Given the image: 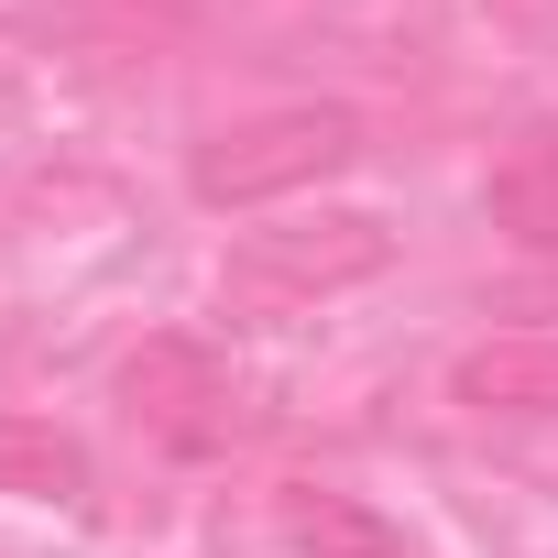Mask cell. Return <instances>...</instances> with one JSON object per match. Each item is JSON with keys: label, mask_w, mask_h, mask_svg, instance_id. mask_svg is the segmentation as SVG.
I'll list each match as a JSON object with an SVG mask.
<instances>
[{"label": "cell", "mask_w": 558, "mask_h": 558, "mask_svg": "<svg viewBox=\"0 0 558 558\" xmlns=\"http://www.w3.org/2000/svg\"><path fill=\"white\" fill-rule=\"evenodd\" d=\"M384 263H395V230L373 208H318L296 230H241L219 263V307L230 318H307V307L373 286Z\"/></svg>", "instance_id": "obj_1"}, {"label": "cell", "mask_w": 558, "mask_h": 558, "mask_svg": "<svg viewBox=\"0 0 558 558\" xmlns=\"http://www.w3.org/2000/svg\"><path fill=\"white\" fill-rule=\"evenodd\" d=\"M351 154H362V121L340 99H286V110H252V121L208 132L186 186L208 208H274V197H307L318 175H340Z\"/></svg>", "instance_id": "obj_2"}, {"label": "cell", "mask_w": 558, "mask_h": 558, "mask_svg": "<svg viewBox=\"0 0 558 558\" xmlns=\"http://www.w3.org/2000/svg\"><path fill=\"white\" fill-rule=\"evenodd\" d=\"M121 405H132V427L154 438V449H175V460H208V449H230L241 438V373L208 351V340H186V329H154L132 362H121Z\"/></svg>", "instance_id": "obj_3"}, {"label": "cell", "mask_w": 558, "mask_h": 558, "mask_svg": "<svg viewBox=\"0 0 558 558\" xmlns=\"http://www.w3.org/2000/svg\"><path fill=\"white\" fill-rule=\"evenodd\" d=\"M482 208H493L504 241L558 252V121H514V132H504V154H493V175H482Z\"/></svg>", "instance_id": "obj_4"}, {"label": "cell", "mask_w": 558, "mask_h": 558, "mask_svg": "<svg viewBox=\"0 0 558 558\" xmlns=\"http://www.w3.org/2000/svg\"><path fill=\"white\" fill-rule=\"evenodd\" d=\"M449 395L471 416H558V340H482L460 351Z\"/></svg>", "instance_id": "obj_6"}, {"label": "cell", "mask_w": 558, "mask_h": 558, "mask_svg": "<svg viewBox=\"0 0 558 558\" xmlns=\"http://www.w3.org/2000/svg\"><path fill=\"white\" fill-rule=\"evenodd\" d=\"M0 493H23V504H77V493H88V449H77L56 416L0 405Z\"/></svg>", "instance_id": "obj_7"}, {"label": "cell", "mask_w": 558, "mask_h": 558, "mask_svg": "<svg viewBox=\"0 0 558 558\" xmlns=\"http://www.w3.org/2000/svg\"><path fill=\"white\" fill-rule=\"evenodd\" d=\"M274 536H286L296 558H405V525L373 514L340 482H286V493H274Z\"/></svg>", "instance_id": "obj_5"}]
</instances>
